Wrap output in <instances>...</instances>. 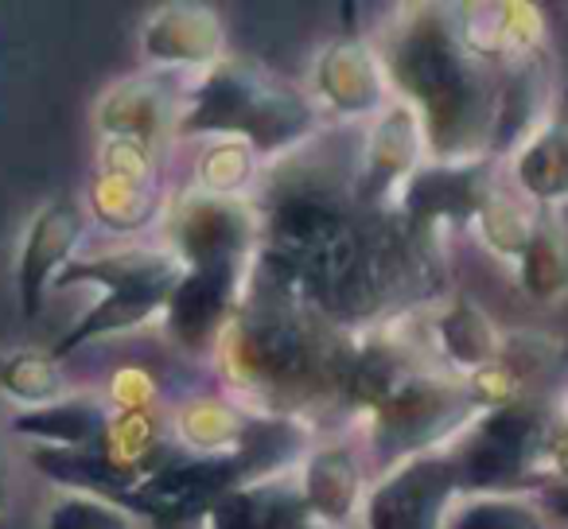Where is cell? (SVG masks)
I'll list each match as a JSON object with an SVG mask.
<instances>
[{"mask_svg": "<svg viewBox=\"0 0 568 529\" xmlns=\"http://www.w3.org/2000/svg\"><path fill=\"white\" fill-rule=\"evenodd\" d=\"M433 335H436V343H440V355L448 358L452 366H459V370H487L498 358L495 327H490V319L467 301H456L452 308H444Z\"/></svg>", "mask_w": 568, "mask_h": 529, "instance_id": "obj_19", "label": "cell"}, {"mask_svg": "<svg viewBox=\"0 0 568 529\" xmlns=\"http://www.w3.org/2000/svg\"><path fill=\"white\" fill-rule=\"evenodd\" d=\"M440 529H545V518L518 495H471L448 506Z\"/></svg>", "mask_w": 568, "mask_h": 529, "instance_id": "obj_22", "label": "cell"}, {"mask_svg": "<svg viewBox=\"0 0 568 529\" xmlns=\"http://www.w3.org/2000/svg\"><path fill=\"white\" fill-rule=\"evenodd\" d=\"M316 94L343 118L386 113L389 74L382 55L363 40H339L316 59Z\"/></svg>", "mask_w": 568, "mask_h": 529, "instance_id": "obj_9", "label": "cell"}, {"mask_svg": "<svg viewBox=\"0 0 568 529\" xmlns=\"http://www.w3.org/2000/svg\"><path fill=\"white\" fill-rule=\"evenodd\" d=\"M378 55L389 82L409 98L436 160H459L487 141L498 94L448 20L417 12Z\"/></svg>", "mask_w": 568, "mask_h": 529, "instance_id": "obj_1", "label": "cell"}, {"mask_svg": "<svg viewBox=\"0 0 568 529\" xmlns=\"http://www.w3.org/2000/svg\"><path fill=\"white\" fill-rule=\"evenodd\" d=\"M0 394L12 405H20V413H28L71 397V382L51 350L9 347L0 350Z\"/></svg>", "mask_w": 568, "mask_h": 529, "instance_id": "obj_17", "label": "cell"}, {"mask_svg": "<svg viewBox=\"0 0 568 529\" xmlns=\"http://www.w3.org/2000/svg\"><path fill=\"white\" fill-rule=\"evenodd\" d=\"M253 167H257V156H253L250 144L242 141H214L203 149L195 164V175L203 183V195L214 199H230L242 187H250Z\"/></svg>", "mask_w": 568, "mask_h": 529, "instance_id": "obj_24", "label": "cell"}, {"mask_svg": "<svg viewBox=\"0 0 568 529\" xmlns=\"http://www.w3.org/2000/svg\"><path fill=\"white\" fill-rule=\"evenodd\" d=\"M537 440H541V428H537L534 413H526L521 405H503V409L475 420L467 448L459 456H452L459 490L503 495L537 451Z\"/></svg>", "mask_w": 568, "mask_h": 529, "instance_id": "obj_7", "label": "cell"}, {"mask_svg": "<svg viewBox=\"0 0 568 529\" xmlns=\"http://www.w3.org/2000/svg\"><path fill=\"white\" fill-rule=\"evenodd\" d=\"M475 401L464 389L436 378L397 382L378 401L374 417V448L386 459L425 456L428 444L444 440L456 425L471 417Z\"/></svg>", "mask_w": 568, "mask_h": 529, "instance_id": "obj_4", "label": "cell"}, {"mask_svg": "<svg viewBox=\"0 0 568 529\" xmlns=\"http://www.w3.org/2000/svg\"><path fill=\"white\" fill-rule=\"evenodd\" d=\"M301 502L324 526L339 529L343 521L355 518L358 502H363V475H358V459L339 444L316 448L304 464L301 479Z\"/></svg>", "mask_w": 568, "mask_h": 529, "instance_id": "obj_13", "label": "cell"}, {"mask_svg": "<svg viewBox=\"0 0 568 529\" xmlns=\"http://www.w3.org/2000/svg\"><path fill=\"white\" fill-rule=\"evenodd\" d=\"M565 214H568V206H565Z\"/></svg>", "mask_w": 568, "mask_h": 529, "instance_id": "obj_26", "label": "cell"}, {"mask_svg": "<svg viewBox=\"0 0 568 529\" xmlns=\"http://www.w3.org/2000/svg\"><path fill=\"white\" fill-rule=\"evenodd\" d=\"M43 529H136V513L113 498L59 490L43 506Z\"/></svg>", "mask_w": 568, "mask_h": 529, "instance_id": "obj_23", "label": "cell"}, {"mask_svg": "<svg viewBox=\"0 0 568 529\" xmlns=\"http://www.w3.org/2000/svg\"><path fill=\"white\" fill-rule=\"evenodd\" d=\"M9 513V464H4V451H0V518Z\"/></svg>", "mask_w": 568, "mask_h": 529, "instance_id": "obj_25", "label": "cell"}, {"mask_svg": "<svg viewBox=\"0 0 568 529\" xmlns=\"http://www.w3.org/2000/svg\"><path fill=\"white\" fill-rule=\"evenodd\" d=\"M518 187L545 211L568 206V125H541L514 160Z\"/></svg>", "mask_w": 568, "mask_h": 529, "instance_id": "obj_16", "label": "cell"}, {"mask_svg": "<svg viewBox=\"0 0 568 529\" xmlns=\"http://www.w3.org/2000/svg\"><path fill=\"white\" fill-rule=\"evenodd\" d=\"M253 237V222L234 199L195 195L175 214L172 253L191 273H242L245 245Z\"/></svg>", "mask_w": 568, "mask_h": 529, "instance_id": "obj_8", "label": "cell"}, {"mask_svg": "<svg viewBox=\"0 0 568 529\" xmlns=\"http://www.w3.org/2000/svg\"><path fill=\"white\" fill-rule=\"evenodd\" d=\"M82 237H87V206L67 195L36 206L17 250V301L24 319H36L43 312V296L74 261Z\"/></svg>", "mask_w": 568, "mask_h": 529, "instance_id": "obj_6", "label": "cell"}, {"mask_svg": "<svg viewBox=\"0 0 568 529\" xmlns=\"http://www.w3.org/2000/svg\"><path fill=\"white\" fill-rule=\"evenodd\" d=\"M168 125H175V113L160 79H125L98 102V133H102V141L125 136V141L160 149Z\"/></svg>", "mask_w": 568, "mask_h": 529, "instance_id": "obj_12", "label": "cell"}, {"mask_svg": "<svg viewBox=\"0 0 568 529\" xmlns=\"http://www.w3.org/2000/svg\"><path fill=\"white\" fill-rule=\"evenodd\" d=\"M521 265V285L537 296V301H549L568 288V230L552 218L537 214L534 237H529L526 253L518 257Z\"/></svg>", "mask_w": 568, "mask_h": 529, "instance_id": "obj_21", "label": "cell"}, {"mask_svg": "<svg viewBox=\"0 0 568 529\" xmlns=\"http://www.w3.org/2000/svg\"><path fill=\"white\" fill-rule=\"evenodd\" d=\"M420 144H425V129L409 105H394L389 113H382L371 149H366L363 195L382 199L394 183L409 180L420 164Z\"/></svg>", "mask_w": 568, "mask_h": 529, "instance_id": "obj_14", "label": "cell"}, {"mask_svg": "<svg viewBox=\"0 0 568 529\" xmlns=\"http://www.w3.org/2000/svg\"><path fill=\"white\" fill-rule=\"evenodd\" d=\"M110 417L113 413L105 409L102 397L71 394L43 409L17 413L9 420V433L28 440L32 448H98L110 428Z\"/></svg>", "mask_w": 568, "mask_h": 529, "instance_id": "obj_11", "label": "cell"}, {"mask_svg": "<svg viewBox=\"0 0 568 529\" xmlns=\"http://www.w3.org/2000/svg\"><path fill=\"white\" fill-rule=\"evenodd\" d=\"M87 203H90L87 214H94L105 230H113V234H136V230H144L160 214L164 195H160V187H149V183L94 175Z\"/></svg>", "mask_w": 568, "mask_h": 529, "instance_id": "obj_20", "label": "cell"}, {"mask_svg": "<svg viewBox=\"0 0 568 529\" xmlns=\"http://www.w3.org/2000/svg\"><path fill=\"white\" fill-rule=\"evenodd\" d=\"M316 129V110L293 87L245 63H219L175 110L180 136L242 141L253 156H273L301 144Z\"/></svg>", "mask_w": 568, "mask_h": 529, "instance_id": "obj_2", "label": "cell"}, {"mask_svg": "<svg viewBox=\"0 0 568 529\" xmlns=\"http://www.w3.org/2000/svg\"><path fill=\"white\" fill-rule=\"evenodd\" d=\"M456 490L452 456H409L371 490L363 521L366 529H440Z\"/></svg>", "mask_w": 568, "mask_h": 529, "instance_id": "obj_5", "label": "cell"}, {"mask_svg": "<svg viewBox=\"0 0 568 529\" xmlns=\"http://www.w3.org/2000/svg\"><path fill=\"white\" fill-rule=\"evenodd\" d=\"M222 43V20L206 4H168L141 28V51L156 67H211Z\"/></svg>", "mask_w": 568, "mask_h": 529, "instance_id": "obj_10", "label": "cell"}, {"mask_svg": "<svg viewBox=\"0 0 568 529\" xmlns=\"http://www.w3.org/2000/svg\"><path fill=\"white\" fill-rule=\"evenodd\" d=\"M296 510H301V490L265 479L219 498L206 513V529H288Z\"/></svg>", "mask_w": 568, "mask_h": 529, "instance_id": "obj_18", "label": "cell"}, {"mask_svg": "<svg viewBox=\"0 0 568 529\" xmlns=\"http://www.w3.org/2000/svg\"><path fill=\"white\" fill-rule=\"evenodd\" d=\"M183 273H187L183 261L172 250H156V245H129V250L94 253V257H74L59 273L55 288L98 285L102 296H98L94 308L82 312L79 324H71V332L59 335L51 355L63 363V358H71L74 350L90 347V343L113 339V335L152 324L168 308L175 288H180Z\"/></svg>", "mask_w": 568, "mask_h": 529, "instance_id": "obj_3", "label": "cell"}, {"mask_svg": "<svg viewBox=\"0 0 568 529\" xmlns=\"http://www.w3.org/2000/svg\"><path fill=\"white\" fill-rule=\"evenodd\" d=\"M234 288L237 277H230V273H183L180 288H175L164 308L172 339H180L183 347H199V343L211 339L222 319H226Z\"/></svg>", "mask_w": 568, "mask_h": 529, "instance_id": "obj_15", "label": "cell"}]
</instances>
